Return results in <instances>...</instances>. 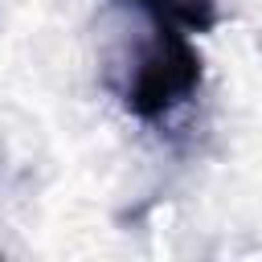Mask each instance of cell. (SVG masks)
<instances>
[{
	"label": "cell",
	"mask_w": 262,
	"mask_h": 262,
	"mask_svg": "<svg viewBox=\"0 0 262 262\" xmlns=\"http://www.w3.org/2000/svg\"><path fill=\"white\" fill-rule=\"evenodd\" d=\"M143 4L156 25L180 29V33H205L217 25V0H135Z\"/></svg>",
	"instance_id": "cell-2"
},
{
	"label": "cell",
	"mask_w": 262,
	"mask_h": 262,
	"mask_svg": "<svg viewBox=\"0 0 262 262\" xmlns=\"http://www.w3.org/2000/svg\"><path fill=\"white\" fill-rule=\"evenodd\" d=\"M201 86V53L192 49L188 33L160 25L151 49L139 57L135 78L127 86V106L139 119H160L188 102Z\"/></svg>",
	"instance_id": "cell-1"
}]
</instances>
